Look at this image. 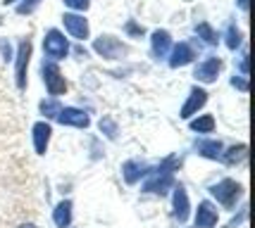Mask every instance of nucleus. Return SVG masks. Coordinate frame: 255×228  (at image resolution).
Segmentation results:
<instances>
[{"label": "nucleus", "mask_w": 255, "mask_h": 228, "mask_svg": "<svg viewBox=\"0 0 255 228\" xmlns=\"http://www.w3.org/2000/svg\"><path fill=\"white\" fill-rule=\"evenodd\" d=\"M65 5H67V7H72V10L84 12V10H89L91 0H65Z\"/></svg>", "instance_id": "393cba45"}, {"label": "nucleus", "mask_w": 255, "mask_h": 228, "mask_svg": "<svg viewBox=\"0 0 255 228\" xmlns=\"http://www.w3.org/2000/svg\"><path fill=\"white\" fill-rule=\"evenodd\" d=\"M19 228H38V226H36V224H22Z\"/></svg>", "instance_id": "2f4dec72"}, {"label": "nucleus", "mask_w": 255, "mask_h": 228, "mask_svg": "<svg viewBox=\"0 0 255 228\" xmlns=\"http://www.w3.org/2000/svg\"><path fill=\"white\" fill-rule=\"evenodd\" d=\"M217 226V207L212 202H200L196 212V228H215Z\"/></svg>", "instance_id": "9b49d317"}, {"label": "nucleus", "mask_w": 255, "mask_h": 228, "mask_svg": "<svg viewBox=\"0 0 255 228\" xmlns=\"http://www.w3.org/2000/svg\"><path fill=\"white\" fill-rule=\"evenodd\" d=\"M38 2H41V0H24L22 5H17V12H19V14H31V12L38 7Z\"/></svg>", "instance_id": "b1692460"}, {"label": "nucleus", "mask_w": 255, "mask_h": 228, "mask_svg": "<svg viewBox=\"0 0 255 228\" xmlns=\"http://www.w3.org/2000/svg\"><path fill=\"white\" fill-rule=\"evenodd\" d=\"M241 72L248 74V55H244V60H241Z\"/></svg>", "instance_id": "c756f323"}, {"label": "nucleus", "mask_w": 255, "mask_h": 228, "mask_svg": "<svg viewBox=\"0 0 255 228\" xmlns=\"http://www.w3.org/2000/svg\"><path fill=\"white\" fill-rule=\"evenodd\" d=\"M50 124H45V121H38V124H33V148L38 154H43L48 150V143H50Z\"/></svg>", "instance_id": "2eb2a0df"}, {"label": "nucleus", "mask_w": 255, "mask_h": 228, "mask_svg": "<svg viewBox=\"0 0 255 228\" xmlns=\"http://www.w3.org/2000/svg\"><path fill=\"white\" fill-rule=\"evenodd\" d=\"M205 102H208V93H205L203 88H193V90L189 93V100L184 102V107H181V114H179V117H181V119H191Z\"/></svg>", "instance_id": "9d476101"}, {"label": "nucleus", "mask_w": 255, "mask_h": 228, "mask_svg": "<svg viewBox=\"0 0 255 228\" xmlns=\"http://www.w3.org/2000/svg\"><path fill=\"white\" fill-rule=\"evenodd\" d=\"M215 129V119H212V114H203L198 119L191 121V131H198V133H212Z\"/></svg>", "instance_id": "aec40b11"}, {"label": "nucleus", "mask_w": 255, "mask_h": 228, "mask_svg": "<svg viewBox=\"0 0 255 228\" xmlns=\"http://www.w3.org/2000/svg\"><path fill=\"white\" fill-rule=\"evenodd\" d=\"M100 129L108 131V138H115V136H117V126H115L110 119H103V121H100Z\"/></svg>", "instance_id": "a878e982"}, {"label": "nucleus", "mask_w": 255, "mask_h": 228, "mask_svg": "<svg viewBox=\"0 0 255 228\" xmlns=\"http://www.w3.org/2000/svg\"><path fill=\"white\" fill-rule=\"evenodd\" d=\"M174 169H177V159L174 157H167L165 162L157 166L155 171H148L150 178L143 183L145 193H157V195H165L167 190L174 185Z\"/></svg>", "instance_id": "f257e3e1"}, {"label": "nucleus", "mask_w": 255, "mask_h": 228, "mask_svg": "<svg viewBox=\"0 0 255 228\" xmlns=\"http://www.w3.org/2000/svg\"><path fill=\"white\" fill-rule=\"evenodd\" d=\"M150 48H153V57H155V60H162V57H167L169 48H172V36H169L165 29H157V31H153Z\"/></svg>", "instance_id": "4468645a"}, {"label": "nucleus", "mask_w": 255, "mask_h": 228, "mask_svg": "<svg viewBox=\"0 0 255 228\" xmlns=\"http://www.w3.org/2000/svg\"><path fill=\"white\" fill-rule=\"evenodd\" d=\"M196 33H198V36L208 45H215V43H217V33H215V29H212L208 22H200L198 26H196Z\"/></svg>", "instance_id": "412c9836"}, {"label": "nucleus", "mask_w": 255, "mask_h": 228, "mask_svg": "<svg viewBox=\"0 0 255 228\" xmlns=\"http://www.w3.org/2000/svg\"><path fill=\"white\" fill-rule=\"evenodd\" d=\"M53 221H55L57 228H69V224H72V202H69V200H62V202L55 207Z\"/></svg>", "instance_id": "f3484780"}, {"label": "nucleus", "mask_w": 255, "mask_h": 228, "mask_svg": "<svg viewBox=\"0 0 255 228\" xmlns=\"http://www.w3.org/2000/svg\"><path fill=\"white\" fill-rule=\"evenodd\" d=\"M193 57H196V53H193V48H191L189 43H177L174 48H172L169 67H172V69H181V67L191 65V62H193Z\"/></svg>", "instance_id": "f8f14e48"}, {"label": "nucleus", "mask_w": 255, "mask_h": 228, "mask_svg": "<svg viewBox=\"0 0 255 228\" xmlns=\"http://www.w3.org/2000/svg\"><path fill=\"white\" fill-rule=\"evenodd\" d=\"M220 69H222V60L220 57H208V60H203L198 67H196V78L203 81V83H212V81H217V74H220Z\"/></svg>", "instance_id": "6e6552de"}, {"label": "nucleus", "mask_w": 255, "mask_h": 228, "mask_svg": "<svg viewBox=\"0 0 255 228\" xmlns=\"http://www.w3.org/2000/svg\"><path fill=\"white\" fill-rule=\"evenodd\" d=\"M29 60H31V41L26 38L17 48V88L24 90L26 88V69H29Z\"/></svg>", "instance_id": "423d86ee"}, {"label": "nucleus", "mask_w": 255, "mask_h": 228, "mask_svg": "<svg viewBox=\"0 0 255 228\" xmlns=\"http://www.w3.org/2000/svg\"><path fill=\"white\" fill-rule=\"evenodd\" d=\"M93 50L105 60H117L127 53V45H122V41H117L115 36H100L93 41Z\"/></svg>", "instance_id": "39448f33"}, {"label": "nucleus", "mask_w": 255, "mask_h": 228, "mask_svg": "<svg viewBox=\"0 0 255 228\" xmlns=\"http://www.w3.org/2000/svg\"><path fill=\"white\" fill-rule=\"evenodd\" d=\"M246 154H248V145H246V143H241V145H234V148H229L227 152H222V154H220V159H222L224 164L234 166V164L244 162Z\"/></svg>", "instance_id": "a211bd4d"}, {"label": "nucleus", "mask_w": 255, "mask_h": 228, "mask_svg": "<svg viewBox=\"0 0 255 228\" xmlns=\"http://www.w3.org/2000/svg\"><path fill=\"white\" fill-rule=\"evenodd\" d=\"M210 193H212V197H215L220 205L234 207L236 205V200H239L241 193H244V188H241V183H236L234 178H224V181H220V183L212 185Z\"/></svg>", "instance_id": "f03ea898"}, {"label": "nucleus", "mask_w": 255, "mask_h": 228, "mask_svg": "<svg viewBox=\"0 0 255 228\" xmlns=\"http://www.w3.org/2000/svg\"><path fill=\"white\" fill-rule=\"evenodd\" d=\"M127 33H131V36H143V26H138L136 22H129L127 24Z\"/></svg>", "instance_id": "cd10ccee"}, {"label": "nucleus", "mask_w": 255, "mask_h": 228, "mask_svg": "<svg viewBox=\"0 0 255 228\" xmlns=\"http://www.w3.org/2000/svg\"><path fill=\"white\" fill-rule=\"evenodd\" d=\"M41 72H43V81H45L48 93H50L53 98L62 95L67 90V81H65V76H62V72H60V67H57L55 62H43Z\"/></svg>", "instance_id": "20e7f679"}, {"label": "nucleus", "mask_w": 255, "mask_h": 228, "mask_svg": "<svg viewBox=\"0 0 255 228\" xmlns=\"http://www.w3.org/2000/svg\"><path fill=\"white\" fill-rule=\"evenodd\" d=\"M227 45H229V50H236L241 45V31L234 24H229V29H227Z\"/></svg>", "instance_id": "4be33fe9"}, {"label": "nucleus", "mask_w": 255, "mask_h": 228, "mask_svg": "<svg viewBox=\"0 0 255 228\" xmlns=\"http://www.w3.org/2000/svg\"><path fill=\"white\" fill-rule=\"evenodd\" d=\"M62 24H65L67 31L72 33V38H77V41H86L89 38V22L81 14H65Z\"/></svg>", "instance_id": "1a4fd4ad"}, {"label": "nucleus", "mask_w": 255, "mask_h": 228, "mask_svg": "<svg viewBox=\"0 0 255 228\" xmlns=\"http://www.w3.org/2000/svg\"><path fill=\"white\" fill-rule=\"evenodd\" d=\"M232 86L246 93V90H248V81H246V78H241V76H234V78H232Z\"/></svg>", "instance_id": "bb28decb"}, {"label": "nucleus", "mask_w": 255, "mask_h": 228, "mask_svg": "<svg viewBox=\"0 0 255 228\" xmlns=\"http://www.w3.org/2000/svg\"><path fill=\"white\" fill-rule=\"evenodd\" d=\"M172 190H174V195H172V205H174V217L184 224L186 219H189V195H186V190L181 188V185H172Z\"/></svg>", "instance_id": "ddd939ff"}, {"label": "nucleus", "mask_w": 255, "mask_h": 228, "mask_svg": "<svg viewBox=\"0 0 255 228\" xmlns=\"http://www.w3.org/2000/svg\"><path fill=\"white\" fill-rule=\"evenodd\" d=\"M222 143L220 141H200L198 143V154L208 157V159H217L222 154Z\"/></svg>", "instance_id": "6ab92c4d"}, {"label": "nucleus", "mask_w": 255, "mask_h": 228, "mask_svg": "<svg viewBox=\"0 0 255 228\" xmlns=\"http://www.w3.org/2000/svg\"><path fill=\"white\" fill-rule=\"evenodd\" d=\"M60 102L57 100H48V102H41V112H43L45 117H57V112H60Z\"/></svg>", "instance_id": "5701e85b"}, {"label": "nucleus", "mask_w": 255, "mask_h": 228, "mask_svg": "<svg viewBox=\"0 0 255 228\" xmlns=\"http://www.w3.org/2000/svg\"><path fill=\"white\" fill-rule=\"evenodd\" d=\"M55 119L60 121L62 126H74V129H89V124H91L89 114L77 107H62L57 112Z\"/></svg>", "instance_id": "0eeeda50"}, {"label": "nucleus", "mask_w": 255, "mask_h": 228, "mask_svg": "<svg viewBox=\"0 0 255 228\" xmlns=\"http://www.w3.org/2000/svg\"><path fill=\"white\" fill-rule=\"evenodd\" d=\"M43 53L50 60H65L69 53V43H67L65 33H60L57 29H50L43 38Z\"/></svg>", "instance_id": "7ed1b4c3"}, {"label": "nucleus", "mask_w": 255, "mask_h": 228, "mask_svg": "<svg viewBox=\"0 0 255 228\" xmlns=\"http://www.w3.org/2000/svg\"><path fill=\"white\" fill-rule=\"evenodd\" d=\"M239 7H241V10H248V0H239Z\"/></svg>", "instance_id": "7c9ffc66"}, {"label": "nucleus", "mask_w": 255, "mask_h": 228, "mask_svg": "<svg viewBox=\"0 0 255 228\" xmlns=\"http://www.w3.org/2000/svg\"><path fill=\"white\" fill-rule=\"evenodd\" d=\"M0 50H2V55H5V60H10L12 50H10V43H7V41H0Z\"/></svg>", "instance_id": "c85d7f7f"}, {"label": "nucleus", "mask_w": 255, "mask_h": 228, "mask_svg": "<svg viewBox=\"0 0 255 228\" xmlns=\"http://www.w3.org/2000/svg\"><path fill=\"white\" fill-rule=\"evenodd\" d=\"M145 174H148V166L141 164V162H127L122 166V176H124V181H127L129 185H133L136 181H141Z\"/></svg>", "instance_id": "dca6fc26"}, {"label": "nucleus", "mask_w": 255, "mask_h": 228, "mask_svg": "<svg viewBox=\"0 0 255 228\" xmlns=\"http://www.w3.org/2000/svg\"><path fill=\"white\" fill-rule=\"evenodd\" d=\"M12 2H17V0H5V5H12Z\"/></svg>", "instance_id": "473e14b6"}]
</instances>
